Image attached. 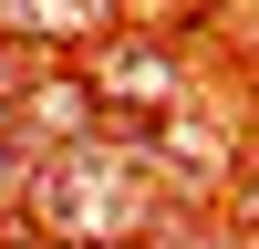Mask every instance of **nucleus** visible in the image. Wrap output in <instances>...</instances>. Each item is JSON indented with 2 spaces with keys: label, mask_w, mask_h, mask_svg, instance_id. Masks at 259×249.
Segmentation results:
<instances>
[{
  "label": "nucleus",
  "mask_w": 259,
  "mask_h": 249,
  "mask_svg": "<svg viewBox=\"0 0 259 249\" xmlns=\"http://www.w3.org/2000/svg\"><path fill=\"white\" fill-rule=\"evenodd\" d=\"M135 166H145V145H124V135H83V145H62V156H41V177H31L41 228L73 239V249H124L145 228Z\"/></svg>",
  "instance_id": "obj_1"
},
{
  "label": "nucleus",
  "mask_w": 259,
  "mask_h": 249,
  "mask_svg": "<svg viewBox=\"0 0 259 249\" xmlns=\"http://www.w3.org/2000/svg\"><path fill=\"white\" fill-rule=\"evenodd\" d=\"M94 94L104 104H166L177 94V62L145 52V42H114V52H94Z\"/></svg>",
  "instance_id": "obj_2"
},
{
  "label": "nucleus",
  "mask_w": 259,
  "mask_h": 249,
  "mask_svg": "<svg viewBox=\"0 0 259 249\" xmlns=\"http://www.w3.org/2000/svg\"><path fill=\"white\" fill-rule=\"evenodd\" d=\"M21 124L83 145V124H94V83H31V94H21Z\"/></svg>",
  "instance_id": "obj_3"
}]
</instances>
